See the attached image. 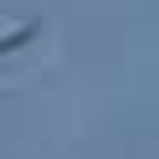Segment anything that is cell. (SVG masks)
Segmentation results:
<instances>
[{
	"label": "cell",
	"mask_w": 159,
	"mask_h": 159,
	"mask_svg": "<svg viewBox=\"0 0 159 159\" xmlns=\"http://www.w3.org/2000/svg\"><path fill=\"white\" fill-rule=\"evenodd\" d=\"M36 36V16H0V57Z\"/></svg>",
	"instance_id": "obj_1"
}]
</instances>
